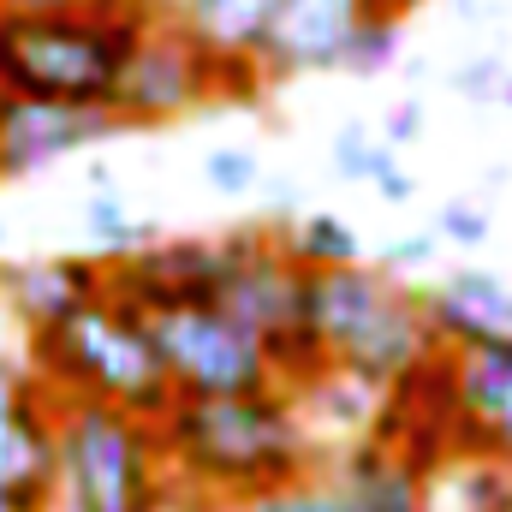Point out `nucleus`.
<instances>
[{"mask_svg": "<svg viewBox=\"0 0 512 512\" xmlns=\"http://www.w3.org/2000/svg\"><path fill=\"white\" fill-rule=\"evenodd\" d=\"M441 340L429 328L423 292L399 286L387 268H304L298 286V358L286 387L304 393L322 376L364 387V393H399L429 364H441Z\"/></svg>", "mask_w": 512, "mask_h": 512, "instance_id": "nucleus-1", "label": "nucleus"}, {"mask_svg": "<svg viewBox=\"0 0 512 512\" xmlns=\"http://www.w3.org/2000/svg\"><path fill=\"white\" fill-rule=\"evenodd\" d=\"M161 447L185 495H203L227 512L322 471L316 435L304 423V399L292 387L239 393V399H173V411L161 417Z\"/></svg>", "mask_w": 512, "mask_h": 512, "instance_id": "nucleus-2", "label": "nucleus"}, {"mask_svg": "<svg viewBox=\"0 0 512 512\" xmlns=\"http://www.w3.org/2000/svg\"><path fill=\"white\" fill-rule=\"evenodd\" d=\"M155 12H0V96L54 108L120 102L126 66Z\"/></svg>", "mask_w": 512, "mask_h": 512, "instance_id": "nucleus-3", "label": "nucleus"}, {"mask_svg": "<svg viewBox=\"0 0 512 512\" xmlns=\"http://www.w3.org/2000/svg\"><path fill=\"white\" fill-rule=\"evenodd\" d=\"M24 364L36 370V382L54 399H96V405H120L149 423H161L173 411V387L167 370L149 346L143 316L126 310L114 292L90 298L84 310H72L66 322L42 328L24 340Z\"/></svg>", "mask_w": 512, "mask_h": 512, "instance_id": "nucleus-4", "label": "nucleus"}, {"mask_svg": "<svg viewBox=\"0 0 512 512\" xmlns=\"http://www.w3.org/2000/svg\"><path fill=\"white\" fill-rule=\"evenodd\" d=\"M173 471L161 447V423L96 405L60 399V501L54 512H161L173 501Z\"/></svg>", "mask_w": 512, "mask_h": 512, "instance_id": "nucleus-5", "label": "nucleus"}, {"mask_svg": "<svg viewBox=\"0 0 512 512\" xmlns=\"http://www.w3.org/2000/svg\"><path fill=\"white\" fill-rule=\"evenodd\" d=\"M143 328L167 370L173 399H239V393L280 387L274 352L221 304H167L143 316Z\"/></svg>", "mask_w": 512, "mask_h": 512, "instance_id": "nucleus-6", "label": "nucleus"}, {"mask_svg": "<svg viewBox=\"0 0 512 512\" xmlns=\"http://www.w3.org/2000/svg\"><path fill=\"white\" fill-rule=\"evenodd\" d=\"M0 501L24 512L60 501V399L24 358H0Z\"/></svg>", "mask_w": 512, "mask_h": 512, "instance_id": "nucleus-7", "label": "nucleus"}, {"mask_svg": "<svg viewBox=\"0 0 512 512\" xmlns=\"http://www.w3.org/2000/svg\"><path fill=\"white\" fill-rule=\"evenodd\" d=\"M298 286H304V268L292 262L280 233H227V280L215 304L274 352L280 387L298 358Z\"/></svg>", "mask_w": 512, "mask_h": 512, "instance_id": "nucleus-8", "label": "nucleus"}, {"mask_svg": "<svg viewBox=\"0 0 512 512\" xmlns=\"http://www.w3.org/2000/svg\"><path fill=\"white\" fill-rule=\"evenodd\" d=\"M215 96H221L215 60L185 30H173L167 18H149V30H143V42H137V54L126 66L114 114L126 126H161V120H179V114L215 102Z\"/></svg>", "mask_w": 512, "mask_h": 512, "instance_id": "nucleus-9", "label": "nucleus"}, {"mask_svg": "<svg viewBox=\"0 0 512 512\" xmlns=\"http://www.w3.org/2000/svg\"><path fill=\"white\" fill-rule=\"evenodd\" d=\"M417 0H280L274 30L262 42V84L268 78H298V72H334L358 24L370 18H405Z\"/></svg>", "mask_w": 512, "mask_h": 512, "instance_id": "nucleus-10", "label": "nucleus"}, {"mask_svg": "<svg viewBox=\"0 0 512 512\" xmlns=\"http://www.w3.org/2000/svg\"><path fill=\"white\" fill-rule=\"evenodd\" d=\"M280 0H155V18L185 30L221 72V96H256L262 90V42L274 30Z\"/></svg>", "mask_w": 512, "mask_h": 512, "instance_id": "nucleus-11", "label": "nucleus"}, {"mask_svg": "<svg viewBox=\"0 0 512 512\" xmlns=\"http://www.w3.org/2000/svg\"><path fill=\"white\" fill-rule=\"evenodd\" d=\"M131 131L120 114L108 108H54V102H18V96H0V179H18V173H36L72 149H90V143H108Z\"/></svg>", "mask_w": 512, "mask_h": 512, "instance_id": "nucleus-12", "label": "nucleus"}, {"mask_svg": "<svg viewBox=\"0 0 512 512\" xmlns=\"http://www.w3.org/2000/svg\"><path fill=\"white\" fill-rule=\"evenodd\" d=\"M429 328L447 358L459 352H512V286L489 268H447L423 292Z\"/></svg>", "mask_w": 512, "mask_h": 512, "instance_id": "nucleus-13", "label": "nucleus"}, {"mask_svg": "<svg viewBox=\"0 0 512 512\" xmlns=\"http://www.w3.org/2000/svg\"><path fill=\"white\" fill-rule=\"evenodd\" d=\"M447 435L489 465H512V352L447 358Z\"/></svg>", "mask_w": 512, "mask_h": 512, "instance_id": "nucleus-14", "label": "nucleus"}, {"mask_svg": "<svg viewBox=\"0 0 512 512\" xmlns=\"http://www.w3.org/2000/svg\"><path fill=\"white\" fill-rule=\"evenodd\" d=\"M108 292V256H24L0 262V298L24 322V340L66 322L90 298Z\"/></svg>", "mask_w": 512, "mask_h": 512, "instance_id": "nucleus-15", "label": "nucleus"}, {"mask_svg": "<svg viewBox=\"0 0 512 512\" xmlns=\"http://www.w3.org/2000/svg\"><path fill=\"white\" fill-rule=\"evenodd\" d=\"M334 483L346 489L352 512H429V477L423 465L376 435H358L334 459Z\"/></svg>", "mask_w": 512, "mask_h": 512, "instance_id": "nucleus-16", "label": "nucleus"}, {"mask_svg": "<svg viewBox=\"0 0 512 512\" xmlns=\"http://www.w3.org/2000/svg\"><path fill=\"white\" fill-rule=\"evenodd\" d=\"M280 239H286V251H292L298 268H316V274H322V268H358V262H364V239H358L340 215H328V209L286 221Z\"/></svg>", "mask_w": 512, "mask_h": 512, "instance_id": "nucleus-17", "label": "nucleus"}, {"mask_svg": "<svg viewBox=\"0 0 512 512\" xmlns=\"http://www.w3.org/2000/svg\"><path fill=\"white\" fill-rule=\"evenodd\" d=\"M84 227H90V239L102 245L108 262H126V256L161 245V233H155L149 221H131V209H126V197H120V191H96V197H90V209H84Z\"/></svg>", "mask_w": 512, "mask_h": 512, "instance_id": "nucleus-18", "label": "nucleus"}, {"mask_svg": "<svg viewBox=\"0 0 512 512\" xmlns=\"http://www.w3.org/2000/svg\"><path fill=\"white\" fill-rule=\"evenodd\" d=\"M233 512H352V501H346V489L334 483V471H310V477L280 483V489H268V495H256V501H239Z\"/></svg>", "mask_w": 512, "mask_h": 512, "instance_id": "nucleus-19", "label": "nucleus"}, {"mask_svg": "<svg viewBox=\"0 0 512 512\" xmlns=\"http://www.w3.org/2000/svg\"><path fill=\"white\" fill-rule=\"evenodd\" d=\"M399 42H405L399 18H370V24H358V36L346 42V54H340V66H334V72L376 78V72H387V66L399 60Z\"/></svg>", "mask_w": 512, "mask_h": 512, "instance_id": "nucleus-20", "label": "nucleus"}, {"mask_svg": "<svg viewBox=\"0 0 512 512\" xmlns=\"http://www.w3.org/2000/svg\"><path fill=\"white\" fill-rule=\"evenodd\" d=\"M387 167H399V161H393V149H387L376 131H364V126H340L334 131V173H340V179H352V185H376Z\"/></svg>", "mask_w": 512, "mask_h": 512, "instance_id": "nucleus-21", "label": "nucleus"}, {"mask_svg": "<svg viewBox=\"0 0 512 512\" xmlns=\"http://www.w3.org/2000/svg\"><path fill=\"white\" fill-rule=\"evenodd\" d=\"M203 179H209L221 197H245V191H256V185H262V161H256L251 149H209Z\"/></svg>", "mask_w": 512, "mask_h": 512, "instance_id": "nucleus-22", "label": "nucleus"}, {"mask_svg": "<svg viewBox=\"0 0 512 512\" xmlns=\"http://www.w3.org/2000/svg\"><path fill=\"white\" fill-rule=\"evenodd\" d=\"M435 239H447V245H489V233H495V221H489V209H477V203H447V209H435V227H429Z\"/></svg>", "mask_w": 512, "mask_h": 512, "instance_id": "nucleus-23", "label": "nucleus"}, {"mask_svg": "<svg viewBox=\"0 0 512 512\" xmlns=\"http://www.w3.org/2000/svg\"><path fill=\"white\" fill-rule=\"evenodd\" d=\"M507 78L512 72L501 60H465V66L453 72V90H459V96H477V102H495V96L507 90Z\"/></svg>", "mask_w": 512, "mask_h": 512, "instance_id": "nucleus-24", "label": "nucleus"}, {"mask_svg": "<svg viewBox=\"0 0 512 512\" xmlns=\"http://www.w3.org/2000/svg\"><path fill=\"white\" fill-rule=\"evenodd\" d=\"M131 6L149 12V0H0V12H131Z\"/></svg>", "mask_w": 512, "mask_h": 512, "instance_id": "nucleus-25", "label": "nucleus"}, {"mask_svg": "<svg viewBox=\"0 0 512 512\" xmlns=\"http://www.w3.org/2000/svg\"><path fill=\"white\" fill-rule=\"evenodd\" d=\"M382 256H387V274H411V268H423V262L435 256V233H405V239H393Z\"/></svg>", "mask_w": 512, "mask_h": 512, "instance_id": "nucleus-26", "label": "nucleus"}, {"mask_svg": "<svg viewBox=\"0 0 512 512\" xmlns=\"http://www.w3.org/2000/svg\"><path fill=\"white\" fill-rule=\"evenodd\" d=\"M423 131V102H399L393 114H387V126H382V143L393 149V143H411Z\"/></svg>", "mask_w": 512, "mask_h": 512, "instance_id": "nucleus-27", "label": "nucleus"}, {"mask_svg": "<svg viewBox=\"0 0 512 512\" xmlns=\"http://www.w3.org/2000/svg\"><path fill=\"white\" fill-rule=\"evenodd\" d=\"M376 191H382L387 203H405V197H411V173H405V167H387L382 179H376Z\"/></svg>", "mask_w": 512, "mask_h": 512, "instance_id": "nucleus-28", "label": "nucleus"}, {"mask_svg": "<svg viewBox=\"0 0 512 512\" xmlns=\"http://www.w3.org/2000/svg\"><path fill=\"white\" fill-rule=\"evenodd\" d=\"M161 512H227V507H215V501H203V495H185V489H173V501Z\"/></svg>", "mask_w": 512, "mask_h": 512, "instance_id": "nucleus-29", "label": "nucleus"}, {"mask_svg": "<svg viewBox=\"0 0 512 512\" xmlns=\"http://www.w3.org/2000/svg\"><path fill=\"white\" fill-rule=\"evenodd\" d=\"M501 102H507V108H512V78H507V90H501Z\"/></svg>", "mask_w": 512, "mask_h": 512, "instance_id": "nucleus-30", "label": "nucleus"}, {"mask_svg": "<svg viewBox=\"0 0 512 512\" xmlns=\"http://www.w3.org/2000/svg\"><path fill=\"white\" fill-rule=\"evenodd\" d=\"M459 6H471V12H477V6H483V0H459Z\"/></svg>", "mask_w": 512, "mask_h": 512, "instance_id": "nucleus-31", "label": "nucleus"}, {"mask_svg": "<svg viewBox=\"0 0 512 512\" xmlns=\"http://www.w3.org/2000/svg\"><path fill=\"white\" fill-rule=\"evenodd\" d=\"M0 512H24V507H6V501H0Z\"/></svg>", "mask_w": 512, "mask_h": 512, "instance_id": "nucleus-32", "label": "nucleus"}, {"mask_svg": "<svg viewBox=\"0 0 512 512\" xmlns=\"http://www.w3.org/2000/svg\"><path fill=\"white\" fill-rule=\"evenodd\" d=\"M0 245H6V227H0Z\"/></svg>", "mask_w": 512, "mask_h": 512, "instance_id": "nucleus-33", "label": "nucleus"}]
</instances>
